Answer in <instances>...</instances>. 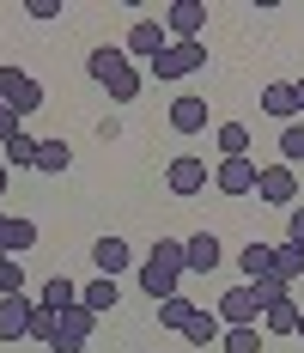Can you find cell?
<instances>
[{
  "label": "cell",
  "mask_w": 304,
  "mask_h": 353,
  "mask_svg": "<svg viewBox=\"0 0 304 353\" xmlns=\"http://www.w3.org/2000/svg\"><path fill=\"white\" fill-rule=\"evenodd\" d=\"M165 31H170V43H201L207 6H201V0H170V6H165Z\"/></svg>",
  "instance_id": "obj_8"
},
{
  "label": "cell",
  "mask_w": 304,
  "mask_h": 353,
  "mask_svg": "<svg viewBox=\"0 0 304 353\" xmlns=\"http://www.w3.org/2000/svg\"><path fill=\"white\" fill-rule=\"evenodd\" d=\"M256 195L268 201V208H298V171L292 165H262V176H256Z\"/></svg>",
  "instance_id": "obj_5"
},
{
  "label": "cell",
  "mask_w": 304,
  "mask_h": 353,
  "mask_svg": "<svg viewBox=\"0 0 304 353\" xmlns=\"http://www.w3.org/2000/svg\"><path fill=\"white\" fill-rule=\"evenodd\" d=\"M128 262H134L128 238H110V232H103V238H92V268H98V274L122 281V274H128Z\"/></svg>",
  "instance_id": "obj_13"
},
{
  "label": "cell",
  "mask_w": 304,
  "mask_h": 353,
  "mask_svg": "<svg viewBox=\"0 0 304 353\" xmlns=\"http://www.w3.org/2000/svg\"><path fill=\"white\" fill-rule=\"evenodd\" d=\"M0 256H19V244H12V213H0Z\"/></svg>",
  "instance_id": "obj_35"
},
{
  "label": "cell",
  "mask_w": 304,
  "mask_h": 353,
  "mask_svg": "<svg viewBox=\"0 0 304 353\" xmlns=\"http://www.w3.org/2000/svg\"><path fill=\"white\" fill-rule=\"evenodd\" d=\"M250 292H256V305H262V311H268V305H280V299H292L280 274H262V281H250Z\"/></svg>",
  "instance_id": "obj_30"
},
{
  "label": "cell",
  "mask_w": 304,
  "mask_h": 353,
  "mask_svg": "<svg viewBox=\"0 0 304 353\" xmlns=\"http://www.w3.org/2000/svg\"><path fill=\"white\" fill-rule=\"evenodd\" d=\"M262 341H268L262 323H243V329H225V335H219V347H225V353H262Z\"/></svg>",
  "instance_id": "obj_26"
},
{
  "label": "cell",
  "mask_w": 304,
  "mask_h": 353,
  "mask_svg": "<svg viewBox=\"0 0 304 353\" xmlns=\"http://www.w3.org/2000/svg\"><path fill=\"white\" fill-rule=\"evenodd\" d=\"M31 317H37V299H31V292L0 299V341H6V347H12V341H25V335H31Z\"/></svg>",
  "instance_id": "obj_11"
},
{
  "label": "cell",
  "mask_w": 304,
  "mask_h": 353,
  "mask_svg": "<svg viewBox=\"0 0 304 353\" xmlns=\"http://www.w3.org/2000/svg\"><path fill=\"white\" fill-rule=\"evenodd\" d=\"M73 165V146L55 134V141H37V176H61Z\"/></svg>",
  "instance_id": "obj_21"
},
{
  "label": "cell",
  "mask_w": 304,
  "mask_h": 353,
  "mask_svg": "<svg viewBox=\"0 0 304 353\" xmlns=\"http://www.w3.org/2000/svg\"><path fill=\"white\" fill-rule=\"evenodd\" d=\"M213 146H219V159H250V128L243 122H219Z\"/></svg>",
  "instance_id": "obj_25"
},
{
  "label": "cell",
  "mask_w": 304,
  "mask_h": 353,
  "mask_svg": "<svg viewBox=\"0 0 304 353\" xmlns=\"http://www.w3.org/2000/svg\"><path fill=\"white\" fill-rule=\"evenodd\" d=\"M12 134H25V116H19V110H6V104H0V146L12 141Z\"/></svg>",
  "instance_id": "obj_32"
},
{
  "label": "cell",
  "mask_w": 304,
  "mask_h": 353,
  "mask_svg": "<svg viewBox=\"0 0 304 353\" xmlns=\"http://www.w3.org/2000/svg\"><path fill=\"white\" fill-rule=\"evenodd\" d=\"M79 305H85L92 317H103V311H116V305H122V286L110 281V274H92V281L79 286Z\"/></svg>",
  "instance_id": "obj_18"
},
{
  "label": "cell",
  "mask_w": 304,
  "mask_h": 353,
  "mask_svg": "<svg viewBox=\"0 0 304 353\" xmlns=\"http://www.w3.org/2000/svg\"><path fill=\"white\" fill-rule=\"evenodd\" d=\"M219 335H225L219 311H195V317H189V329H183V341H189V347H213Z\"/></svg>",
  "instance_id": "obj_22"
},
{
  "label": "cell",
  "mask_w": 304,
  "mask_h": 353,
  "mask_svg": "<svg viewBox=\"0 0 304 353\" xmlns=\"http://www.w3.org/2000/svg\"><path fill=\"white\" fill-rule=\"evenodd\" d=\"M207 68V43H170L159 61H146V73L152 79H165V85H176V79H189V73Z\"/></svg>",
  "instance_id": "obj_3"
},
{
  "label": "cell",
  "mask_w": 304,
  "mask_h": 353,
  "mask_svg": "<svg viewBox=\"0 0 304 353\" xmlns=\"http://www.w3.org/2000/svg\"><path fill=\"white\" fill-rule=\"evenodd\" d=\"M55 311H43V305H37V317H31V341H43V347H49V341H55Z\"/></svg>",
  "instance_id": "obj_31"
},
{
  "label": "cell",
  "mask_w": 304,
  "mask_h": 353,
  "mask_svg": "<svg viewBox=\"0 0 304 353\" xmlns=\"http://www.w3.org/2000/svg\"><path fill=\"white\" fill-rule=\"evenodd\" d=\"M183 262H189V274H219L225 250H219L213 232H189V238H183Z\"/></svg>",
  "instance_id": "obj_14"
},
{
  "label": "cell",
  "mask_w": 304,
  "mask_h": 353,
  "mask_svg": "<svg viewBox=\"0 0 304 353\" xmlns=\"http://www.w3.org/2000/svg\"><path fill=\"white\" fill-rule=\"evenodd\" d=\"M165 49H170V31L159 19H140V25H128V37H122V55H128V61H159Z\"/></svg>",
  "instance_id": "obj_7"
},
{
  "label": "cell",
  "mask_w": 304,
  "mask_h": 353,
  "mask_svg": "<svg viewBox=\"0 0 304 353\" xmlns=\"http://www.w3.org/2000/svg\"><path fill=\"white\" fill-rule=\"evenodd\" d=\"M25 262H19V256H0V299H12V292H25Z\"/></svg>",
  "instance_id": "obj_29"
},
{
  "label": "cell",
  "mask_w": 304,
  "mask_h": 353,
  "mask_svg": "<svg viewBox=\"0 0 304 353\" xmlns=\"http://www.w3.org/2000/svg\"><path fill=\"white\" fill-rule=\"evenodd\" d=\"M298 305H292V299H280V305H268V311H262V335H298Z\"/></svg>",
  "instance_id": "obj_23"
},
{
  "label": "cell",
  "mask_w": 304,
  "mask_h": 353,
  "mask_svg": "<svg viewBox=\"0 0 304 353\" xmlns=\"http://www.w3.org/2000/svg\"><path fill=\"white\" fill-rule=\"evenodd\" d=\"M213 311H219V323H225V329H243V323H262V305H256V292H250V286H225Z\"/></svg>",
  "instance_id": "obj_12"
},
{
  "label": "cell",
  "mask_w": 304,
  "mask_h": 353,
  "mask_svg": "<svg viewBox=\"0 0 304 353\" xmlns=\"http://www.w3.org/2000/svg\"><path fill=\"white\" fill-rule=\"evenodd\" d=\"M92 311H85V305H73V311H61V323H55V341H49V347L55 353H85L92 347Z\"/></svg>",
  "instance_id": "obj_9"
},
{
  "label": "cell",
  "mask_w": 304,
  "mask_h": 353,
  "mask_svg": "<svg viewBox=\"0 0 304 353\" xmlns=\"http://www.w3.org/2000/svg\"><path fill=\"white\" fill-rule=\"evenodd\" d=\"M55 12H61L55 0H25V19H37V25H43V19H55Z\"/></svg>",
  "instance_id": "obj_34"
},
{
  "label": "cell",
  "mask_w": 304,
  "mask_h": 353,
  "mask_svg": "<svg viewBox=\"0 0 304 353\" xmlns=\"http://www.w3.org/2000/svg\"><path fill=\"white\" fill-rule=\"evenodd\" d=\"M0 104L19 110V116H31V110H43V85H37L25 68H0Z\"/></svg>",
  "instance_id": "obj_6"
},
{
  "label": "cell",
  "mask_w": 304,
  "mask_h": 353,
  "mask_svg": "<svg viewBox=\"0 0 304 353\" xmlns=\"http://www.w3.org/2000/svg\"><path fill=\"white\" fill-rule=\"evenodd\" d=\"M37 305H43V311H55V317H61V311H73V305H79V281H68V274L55 268V274L43 281V292H37Z\"/></svg>",
  "instance_id": "obj_17"
},
{
  "label": "cell",
  "mask_w": 304,
  "mask_h": 353,
  "mask_svg": "<svg viewBox=\"0 0 304 353\" xmlns=\"http://www.w3.org/2000/svg\"><path fill=\"white\" fill-rule=\"evenodd\" d=\"M237 268H243V281H262V274H274V244H268V238H250V244L237 250Z\"/></svg>",
  "instance_id": "obj_19"
},
{
  "label": "cell",
  "mask_w": 304,
  "mask_h": 353,
  "mask_svg": "<svg viewBox=\"0 0 304 353\" xmlns=\"http://www.w3.org/2000/svg\"><path fill=\"white\" fill-rule=\"evenodd\" d=\"M195 311H201V305H195V299H189V292H170L165 305H159V329H170V335H183V329H189V317H195Z\"/></svg>",
  "instance_id": "obj_20"
},
{
  "label": "cell",
  "mask_w": 304,
  "mask_h": 353,
  "mask_svg": "<svg viewBox=\"0 0 304 353\" xmlns=\"http://www.w3.org/2000/svg\"><path fill=\"white\" fill-rule=\"evenodd\" d=\"M183 274H189V262H183V238H159L152 244V256L140 262V286H146V299L152 305H165L170 292H183Z\"/></svg>",
  "instance_id": "obj_2"
},
{
  "label": "cell",
  "mask_w": 304,
  "mask_h": 353,
  "mask_svg": "<svg viewBox=\"0 0 304 353\" xmlns=\"http://www.w3.org/2000/svg\"><path fill=\"white\" fill-rule=\"evenodd\" d=\"M85 73L110 92V104H134L140 98V68L122 55V43H98V49L85 55Z\"/></svg>",
  "instance_id": "obj_1"
},
{
  "label": "cell",
  "mask_w": 304,
  "mask_h": 353,
  "mask_svg": "<svg viewBox=\"0 0 304 353\" xmlns=\"http://www.w3.org/2000/svg\"><path fill=\"white\" fill-rule=\"evenodd\" d=\"M298 341H304V317H298Z\"/></svg>",
  "instance_id": "obj_38"
},
{
  "label": "cell",
  "mask_w": 304,
  "mask_h": 353,
  "mask_svg": "<svg viewBox=\"0 0 304 353\" xmlns=\"http://www.w3.org/2000/svg\"><path fill=\"white\" fill-rule=\"evenodd\" d=\"M6 189H12V171H6V159H0V195H6Z\"/></svg>",
  "instance_id": "obj_36"
},
{
  "label": "cell",
  "mask_w": 304,
  "mask_h": 353,
  "mask_svg": "<svg viewBox=\"0 0 304 353\" xmlns=\"http://www.w3.org/2000/svg\"><path fill=\"white\" fill-rule=\"evenodd\" d=\"M0 159H6V171H37V134H12L0 146Z\"/></svg>",
  "instance_id": "obj_24"
},
{
  "label": "cell",
  "mask_w": 304,
  "mask_h": 353,
  "mask_svg": "<svg viewBox=\"0 0 304 353\" xmlns=\"http://www.w3.org/2000/svg\"><path fill=\"white\" fill-rule=\"evenodd\" d=\"M256 176H262L256 159H219L213 165V189L219 195H256Z\"/></svg>",
  "instance_id": "obj_10"
},
{
  "label": "cell",
  "mask_w": 304,
  "mask_h": 353,
  "mask_svg": "<svg viewBox=\"0 0 304 353\" xmlns=\"http://www.w3.org/2000/svg\"><path fill=\"white\" fill-rule=\"evenodd\" d=\"M292 92H298V116H304V79H292Z\"/></svg>",
  "instance_id": "obj_37"
},
{
  "label": "cell",
  "mask_w": 304,
  "mask_h": 353,
  "mask_svg": "<svg viewBox=\"0 0 304 353\" xmlns=\"http://www.w3.org/2000/svg\"><path fill=\"white\" fill-rule=\"evenodd\" d=\"M274 274H280L286 286H298L304 281V250L298 244H274Z\"/></svg>",
  "instance_id": "obj_27"
},
{
  "label": "cell",
  "mask_w": 304,
  "mask_h": 353,
  "mask_svg": "<svg viewBox=\"0 0 304 353\" xmlns=\"http://www.w3.org/2000/svg\"><path fill=\"white\" fill-rule=\"evenodd\" d=\"M170 128H176V134H201L207 128V98H195V92L170 98Z\"/></svg>",
  "instance_id": "obj_16"
},
{
  "label": "cell",
  "mask_w": 304,
  "mask_h": 353,
  "mask_svg": "<svg viewBox=\"0 0 304 353\" xmlns=\"http://www.w3.org/2000/svg\"><path fill=\"white\" fill-rule=\"evenodd\" d=\"M286 244L304 250V208H286Z\"/></svg>",
  "instance_id": "obj_33"
},
{
  "label": "cell",
  "mask_w": 304,
  "mask_h": 353,
  "mask_svg": "<svg viewBox=\"0 0 304 353\" xmlns=\"http://www.w3.org/2000/svg\"><path fill=\"white\" fill-rule=\"evenodd\" d=\"M280 165H304V122L280 128Z\"/></svg>",
  "instance_id": "obj_28"
},
{
  "label": "cell",
  "mask_w": 304,
  "mask_h": 353,
  "mask_svg": "<svg viewBox=\"0 0 304 353\" xmlns=\"http://www.w3.org/2000/svg\"><path fill=\"white\" fill-rule=\"evenodd\" d=\"M165 189H170V195H183V201H189V195H201V189H213L207 159H195V152H176V159L165 165Z\"/></svg>",
  "instance_id": "obj_4"
},
{
  "label": "cell",
  "mask_w": 304,
  "mask_h": 353,
  "mask_svg": "<svg viewBox=\"0 0 304 353\" xmlns=\"http://www.w3.org/2000/svg\"><path fill=\"white\" fill-rule=\"evenodd\" d=\"M262 110H268L280 128H286V122H298V92H292V79H274V85H262Z\"/></svg>",
  "instance_id": "obj_15"
}]
</instances>
